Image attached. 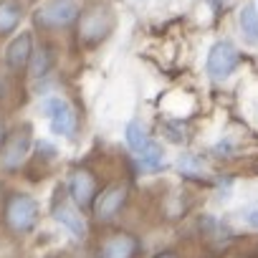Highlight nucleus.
I'll return each instance as SVG.
<instances>
[{
  "instance_id": "obj_8",
  "label": "nucleus",
  "mask_w": 258,
  "mask_h": 258,
  "mask_svg": "<svg viewBox=\"0 0 258 258\" xmlns=\"http://www.w3.org/2000/svg\"><path fill=\"white\" fill-rule=\"evenodd\" d=\"M69 195L81 210L94 205V200H96V180H94V175L86 172V170H76L71 175V180H69Z\"/></svg>"
},
{
  "instance_id": "obj_6",
  "label": "nucleus",
  "mask_w": 258,
  "mask_h": 258,
  "mask_svg": "<svg viewBox=\"0 0 258 258\" xmlns=\"http://www.w3.org/2000/svg\"><path fill=\"white\" fill-rule=\"evenodd\" d=\"M28 147H31L28 126L16 129V132L6 140L3 150H0V165H3L6 170H18V167H21V162L26 160V155H28Z\"/></svg>"
},
{
  "instance_id": "obj_17",
  "label": "nucleus",
  "mask_w": 258,
  "mask_h": 258,
  "mask_svg": "<svg viewBox=\"0 0 258 258\" xmlns=\"http://www.w3.org/2000/svg\"><path fill=\"white\" fill-rule=\"evenodd\" d=\"M180 170H182L185 175H200V172H203V165H200V160H195L192 155H185V157H180Z\"/></svg>"
},
{
  "instance_id": "obj_15",
  "label": "nucleus",
  "mask_w": 258,
  "mask_h": 258,
  "mask_svg": "<svg viewBox=\"0 0 258 258\" xmlns=\"http://www.w3.org/2000/svg\"><path fill=\"white\" fill-rule=\"evenodd\" d=\"M124 137H126V145L132 147L135 152H142V150L152 142L150 135H147V129H145L140 121H129L126 129H124Z\"/></svg>"
},
{
  "instance_id": "obj_12",
  "label": "nucleus",
  "mask_w": 258,
  "mask_h": 258,
  "mask_svg": "<svg viewBox=\"0 0 258 258\" xmlns=\"http://www.w3.org/2000/svg\"><path fill=\"white\" fill-rule=\"evenodd\" d=\"M238 26H240L243 41L250 43V46H258V11H255V3L243 6V11L238 16Z\"/></svg>"
},
{
  "instance_id": "obj_16",
  "label": "nucleus",
  "mask_w": 258,
  "mask_h": 258,
  "mask_svg": "<svg viewBox=\"0 0 258 258\" xmlns=\"http://www.w3.org/2000/svg\"><path fill=\"white\" fill-rule=\"evenodd\" d=\"M48 69H51V53H48V51H38V53H33L31 74H33V76H46Z\"/></svg>"
},
{
  "instance_id": "obj_5",
  "label": "nucleus",
  "mask_w": 258,
  "mask_h": 258,
  "mask_svg": "<svg viewBox=\"0 0 258 258\" xmlns=\"http://www.w3.org/2000/svg\"><path fill=\"white\" fill-rule=\"evenodd\" d=\"M79 16V8L71 0H48L36 11V23L41 28H63L69 23H74Z\"/></svg>"
},
{
  "instance_id": "obj_3",
  "label": "nucleus",
  "mask_w": 258,
  "mask_h": 258,
  "mask_svg": "<svg viewBox=\"0 0 258 258\" xmlns=\"http://www.w3.org/2000/svg\"><path fill=\"white\" fill-rule=\"evenodd\" d=\"M41 111L48 116L53 135H58V137H74L76 135V114H74V109L69 106L66 99L48 96V99H43Z\"/></svg>"
},
{
  "instance_id": "obj_13",
  "label": "nucleus",
  "mask_w": 258,
  "mask_h": 258,
  "mask_svg": "<svg viewBox=\"0 0 258 258\" xmlns=\"http://www.w3.org/2000/svg\"><path fill=\"white\" fill-rule=\"evenodd\" d=\"M21 16L23 11L16 0H0V36L13 33L21 23Z\"/></svg>"
},
{
  "instance_id": "obj_19",
  "label": "nucleus",
  "mask_w": 258,
  "mask_h": 258,
  "mask_svg": "<svg viewBox=\"0 0 258 258\" xmlns=\"http://www.w3.org/2000/svg\"><path fill=\"white\" fill-rule=\"evenodd\" d=\"M157 258H177L175 253H162V255H157Z\"/></svg>"
},
{
  "instance_id": "obj_9",
  "label": "nucleus",
  "mask_w": 258,
  "mask_h": 258,
  "mask_svg": "<svg viewBox=\"0 0 258 258\" xmlns=\"http://www.w3.org/2000/svg\"><path fill=\"white\" fill-rule=\"evenodd\" d=\"M53 218H56L63 228H69L74 238H84V235H86V220H84L81 208H79L76 203L71 205L66 198L56 200V203H53Z\"/></svg>"
},
{
  "instance_id": "obj_4",
  "label": "nucleus",
  "mask_w": 258,
  "mask_h": 258,
  "mask_svg": "<svg viewBox=\"0 0 258 258\" xmlns=\"http://www.w3.org/2000/svg\"><path fill=\"white\" fill-rule=\"evenodd\" d=\"M114 28V16L106 6H96L91 11H86L81 16L79 23V38L84 43H99L101 38H106V33Z\"/></svg>"
},
{
  "instance_id": "obj_1",
  "label": "nucleus",
  "mask_w": 258,
  "mask_h": 258,
  "mask_svg": "<svg viewBox=\"0 0 258 258\" xmlns=\"http://www.w3.org/2000/svg\"><path fill=\"white\" fill-rule=\"evenodd\" d=\"M6 223L13 233H31L38 223V203L31 195L13 192L6 203Z\"/></svg>"
},
{
  "instance_id": "obj_14",
  "label": "nucleus",
  "mask_w": 258,
  "mask_h": 258,
  "mask_svg": "<svg viewBox=\"0 0 258 258\" xmlns=\"http://www.w3.org/2000/svg\"><path fill=\"white\" fill-rule=\"evenodd\" d=\"M137 160H140V167L145 172H157L165 167V150L157 142H150L142 152H137Z\"/></svg>"
},
{
  "instance_id": "obj_10",
  "label": "nucleus",
  "mask_w": 258,
  "mask_h": 258,
  "mask_svg": "<svg viewBox=\"0 0 258 258\" xmlns=\"http://www.w3.org/2000/svg\"><path fill=\"white\" fill-rule=\"evenodd\" d=\"M140 250V240L129 233H116L101 243L99 258H135Z\"/></svg>"
},
{
  "instance_id": "obj_18",
  "label": "nucleus",
  "mask_w": 258,
  "mask_h": 258,
  "mask_svg": "<svg viewBox=\"0 0 258 258\" xmlns=\"http://www.w3.org/2000/svg\"><path fill=\"white\" fill-rule=\"evenodd\" d=\"M248 223H250L253 228H258V210H253V213L248 215Z\"/></svg>"
},
{
  "instance_id": "obj_7",
  "label": "nucleus",
  "mask_w": 258,
  "mask_h": 258,
  "mask_svg": "<svg viewBox=\"0 0 258 258\" xmlns=\"http://www.w3.org/2000/svg\"><path fill=\"white\" fill-rule=\"evenodd\" d=\"M126 203V187L124 185H109L101 190V195H96L94 200V213L99 220H111Z\"/></svg>"
},
{
  "instance_id": "obj_11",
  "label": "nucleus",
  "mask_w": 258,
  "mask_h": 258,
  "mask_svg": "<svg viewBox=\"0 0 258 258\" xmlns=\"http://www.w3.org/2000/svg\"><path fill=\"white\" fill-rule=\"evenodd\" d=\"M6 58H8V66L13 71H21V69H26L31 63V58H33V38H31L28 31H23L21 36L13 38V43L8 46Z\"/></svg>"
},
{
  "instance_id": "obj_2",
  "label": "nucleus",
  "mask_w": 258,
  "mask_h": 258,
  "mask_svg": "<svg viewBox=\"0 0 258 258\" xmlns=\"http://www.w3.org/2000/svg\"><path fill=\"white\" fill-rule=\"evenodd\" d=\"M238 63H240L238 48H235L228 38H223V41L213 43V48L208 51L205 69H208V76H210V79L223 81V79H228V76L238 69Z\"/></svg>"
}]
</instances>
